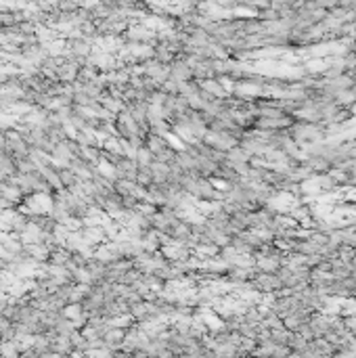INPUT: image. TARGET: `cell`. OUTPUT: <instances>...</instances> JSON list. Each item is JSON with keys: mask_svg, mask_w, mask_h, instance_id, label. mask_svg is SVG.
I'll use <instances>...</instances> for the list:
<instances>
[{"mask_svg": "<svg viewBox=\"0 0 356 358\" xmlns=\"http://www.w3.org/2000/svg\"><path fill=\"white\" fill-rule=\"evenodd\" d=\"M251 289L256 293H268L274 295L277 291L283 289V283L277 274H270V272H258V277L251 281Z\"/></svg>", "mask_w": 356, "mask_h": 358, "instance_id": "obj_1", "label": "cell"}, {"mask_svg": "<svg viewBox=\"0 0 356 358\" xmlns=\"http://www.w3.org/2000/svg\"><path fill=\"white\" fill-rule=\"evenodd\" d=\"M136 185L147 189L149 185H153V174H151L149 168H138V174H136Z\"/></svg>", "mask_w": 356, "mask_h": 358, "instance_id": "obj_2", "label": "cell"}]
</instances>
